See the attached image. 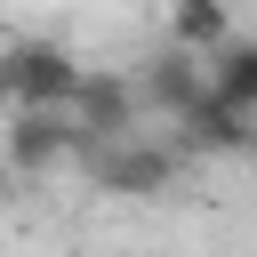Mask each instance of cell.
Instances as JSON below:
<instances>
[{
	"label": "cell",
	"instance_id": "cell-4",
	"mask_svg": "<svg viewBox=\"0 0 257 257\" xmlns=\"http://www.w3.org/2000/svg\"><path fill=\"white\" fill-rule=\"evenodd\" d=\"M72 120H80L88 153H104V145L137 137L145 96H137V80H128V72H88V80H80V96H72Z\"/></svg>",
	"mask_w": 257,
	"mask_h": 257
},
{
	"label": "cell",
	"instance_id": "cell-3",
	"mask_svg": "<svg viewBox=\"0 0 257 257\" xmlns=\"http://www.w3.org/2000/svg\"><path fill=\"white\" fill-rule=\"evenodd\" d=\"M0 153H8L16 177H56L64 161H88V137H80L72 112H8Z\"/></svg>",
	"mask_w": 257,
	"mask_h": 257
},
{
	"label": "cell",
	"instance_id": "cell-8",
	"mask_svg": "<svg viewBox=\"0 0 257 257\" xmlns=\"http://www.w3.org/2000/svg\"><path fill=\"white\" fill-rule=\"evenodd\" d=\"M201 72H209V96H217V104H233V112H249V120H257V40L217 48Z\"/></svg>",
	"mask_w": 257,
	"mask_h": 257
},
{
	"label": "cell",
	"instance_id": "cell-1",
	"mask_svg": "<svg viewBox=\"0 0 257 257\" xmlns=\"http://www.w3.org/2000/svg\"><path fill=\"white\" fill-rule=\"evenodd\" d=\"M88 64L56 40V32H16L0 40V104L8 112H72Z\"/></svg>",
	"mask_w": 257,
	"mask_h": 257
},
{
	"label": "cell",
	"instance_id": "cell-6",
	"mask_svg": "<svg viewBox=\"0 0 257 257\" xmlns=\"http://www.w3.org/2000/svg\"><path fill=\"white\" fill-rule=\"evenodd\" d=\"M177 145H185V153H225V161H233V153H257V120L233 112V104H217V96H201V104L177 120Z\"/></svg>",
	"mask_w": 257,
	"mask_h": 257
},
{
	"label": "cell",
	"instance_id": "cell-2",
	"mask_svg": "<svg viewBox=\"0 0 257 257\" xmlns=\"http://www.w3.org/2000/svg\"><path fill=\"white\" fill-rule=\"evenodd\" d=\"M177 169H185V145L177 137H120V145H104V153H88V177L104 185V193H128V201H161L169 185H177Z\"/></svg>",
	"mask_w": 257,
	"mask_h": 257
},
{
	"label": "cell",
	"instance_id": "cell-5",
	"mask_svg": "<svg viewBox=\"0 0 257 257\" xmlns=\"http://www.w3.org/2000/svg\"><path fill=\"white\" fill-rule=\"evenodd\" d=\"M137 96H145V112H161V120L177 128V120L209 96V72H201L185 48H153V56L137 64Z\"/></svg>",
	"mask_w": 257,
	"mask_h": 257
},
{
	"label": "cell",
	"instance_id": "cell-7",
	"mask_svg": "<svg viewBox=\"0 0 257 257\" xmlns=\"http://www.w3.org/2000/svg\"><path fill=\"white\" fill-rule=\"evenodd\" d=\"M233 40H241L233 8H217V0H177V8H169V48H185L193 64H209V56L233 48Z\"/></svg>",
	"mask_w": 257,
	"mask_h": 257
}]
</instances>
